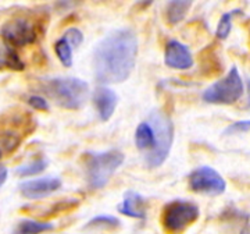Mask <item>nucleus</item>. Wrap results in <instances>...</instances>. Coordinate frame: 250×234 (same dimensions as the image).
<instances>
[{
  "instance_id": "1",
  "label": "nucleus",
  "mask_w": 250,
  "mask_h": 234,
  "mask_svg": "<svg viewBox=\"0 0 250 234\" xmlns=\"http://www.w3.org/2000/svg\"><path fill=\"white\" fill-rule=\"evenodd\" d=\"M138 56V36L129 28L110 32L93 50V72L100 84H118L128 80Z\"/></svg>"
},
{
  "instance_id": "2",
  "label": "nucleus",
  "mask_w": 250,
  "mask_h": 234,
  "mask_svg": "<svg viewBox=\"0 0 250 234\" xmlns=\"http://www.w3.org/2000/svg\"><path fill=\"white\" fill-rule=\"evenodd\" d=\"M43 91L57 106L68 110H78L86 103L89 85L83 80L74 77L52 78L43 82Z\"/></svg>"
},
{
  "instance_id": "3",
  "label": "nucleus",
  "mask_w": 250,
  "mask_h": 234,
  "mask_svg": "<svg viewBox=\"0 0 250 234\" xmlns=\"http://www.w3.org/2000/svg\"><path fill=\"white\" fill-rule=\"evenodd\" d=\"M149 123L154 130V146L145 153V163L149 169L160 167L168 158L174 142V124L168 115L154 109L149 115Z\"/></svg>"
},
{
  "instance_id": "4",
  "label": "nucleus",
  "mask_w": 250,
  "mask_h": 234,
  "mask_svg": "<svg viewBox=\"0 0 250 234\" xmlns=\"http://www.w3.org/2000/svg\"><path fill=\"white\" fill-rule=\"evenodd\" d=\"M124 153L120 149L85 153V173L89 188L106 187L117 169L124 163Z\"/></svg>"
},
{
  "instance_id": "5",
  "label": "nucleus",
  "mask_w": 250,
  "mask_h": 234,
  "mask_svg": "<svg viewBox=\"0 0 250 234\" xmlns=\"http://www.w3.org/2000/svg\"><path fill=\"white\" fill-rule=\"evenodd\" d=\"M200 216V209L195 202L175 199L168 202L161 212V225L168 234H181Z\"/></svg>"
},
{
  "instance_id": "6",
  "label": "nucleus",
  "mask_w": 250,
  "mask_h": 234,
  "mask_svg": "<svg viewBox=\"0 0 250 234\" xmlns=\"http://www.w3.org/2000/svg\"><path fill=\"white\" fill-rule=\"evenodd\" d=\"M245 94V84L238 69L233 66L227 75L211 84L203 92L202 99L210 105H233Z\"/></svg>"
},
{
  "instance_id": "7",
  "label": "nucleus",
  "mask_w": 250,
  "mask_h": 234,
  "mask_svg": "<svg viewBox=\"0 0 250 234\" xmlns=\"http://www.w3.org/2000/svg\"><path fill=\"white\" fill-rule=\"evenodd\" d=\"M189 188L193 192L217 197L225 192L227 181L218 171L210 166H200L192 171L188 177Z\"/></svg>"
},
{
  "instance_id": "8",
  "label": "nucleus",
  "mask_w": 250,
  "mask_h": 234,
  "mask_svg": "<svg viewBox=\"0 0 250 234\" xmlns=\"http://www.w3.org/2000/svg\"><path fill=\"white\" fill-rule=\"evenodd\" d=\"M1 36L7 45L21 47L35 41L36 31L34 24L25 18H13L3 25Z\"/></svg>"
},
{
  "instance_id": "9",
  "label": "nucleus",
  "mask_w": 250,
  "mask_h": 234,
  "mask_svg": "<svg viewBox=\"0 0 250 234\" xmlns=\"http://www.w3.org/2000/svg\"><path fill=\"white\" fill-rule=\"evenodd\" d=\"M62 183L59 177L46 176L41 179H32L20 184V191L27 199H42L52 195L62 188Z\"/></svg>"
},
{
  "instance_id": "10",
  "label": "nucleus",
  "mask_w": 250,
  "mask_h": 234,
  "mask_svg": "<svg viewBox=\"0 0 250 234\" xmlns=\"http://www.w3.org/2000/svg\"><path fill=\"white\" fill-rule=\"evenodd\" d=\"M164 63L170 69L175 70H189L193 67L195 60L189 47L181 44L179 41L171 39L166 45L164 50Z\"/></svg>"
},
{
  "instance_id": "11",
  "label": "nucleus",
  "mask_w": 250,
  "mask_h": 234,
  "mask_svg": "<svg viewBox=\"0 0 250 234\" xmlns=\"http://www.w3.org/2000/svg\"><path fill=\"white\" fill-rule=\"evenodd\" d=\"M117 103H118L117 94L107 87H99L93 92V105L102 121H108L111 118L116 112Z\"/></svg>"
},
{
  "instance_id": "12",
  "label": "nucleus",
  "mask_w": 250,
  "mask_h": 234,
  "mask_svg": "<svg viewBox=\"0 0 250 234\" xmlns=\"http://www.w3.org/2000/svg\"><path fill=\"white\" fill-rule=\"evenodd\" d=\"M117 211L124 215V216L132 217V219H146V201L142 195L136 191H126L124 194V198L121 201V204L117 207Z\"/></svg>"
},
{
  "instance_id": "13",
  "label": "nucleus",
  "mask_w": 250,
  "mask_h": 234,
  "mask_svg": "<svg viewBox=\"0 0 250 234\" xmlns=\"http://www.w3.org/2000/svg\"><path fill=\"white\" fill-rule=\"evenodd\" d=\"M193 0H170L166 9V20L171 25L181 23L190 9Z\"/></svg>"
},
{
  "instance_id": "14",
  "label": "nucleus",
  "mask_w": 250,
  "mask_h": 234,
  "mask_svg": "<svg viewBox=\"0 0 250 234\" xmlns=\"http://www.w3.org/2000/svg\"><path fill=\"white\" fill-rule=\"evenodd\" d=\"M135 144L139 151H145V152H149L154 146V130L149 121H143L136 127Z\"/></svg>"
},
{
  "instance_id": "15",
  "label": "nucleus",
  "mask_w": 250,
  "mask_h": 234,
  "mask_svg": "<svg viewBox=\"0 0 250 234\" xmlns=\"http://www.w3.org/2000/svg\"><path fill=\"white\" fill-rule=\"evenodd\" d=\"M24 63L21 62L20 56L16 53L13 46L4 45L0 47V70L10 69L13 71H22L24 70Z\"/></svg>"
},
{
  "instance_id": "16",
  "label": "nucleus",
  "mask_w": 250,
  "mask_h": 234,
  "mask_svg": "<svg viewBox=\"0 0 250 234\" xmlns=\"http://www.w3.org/2000/svg\"><path fill=\"white\" fill-rule=\"evenodd\" d=\"M53 223L49 222H38V220H32V219H24L20 220V223L16 227V230L13 234H42L46 232L53 230Z\"/></svg>"
},
{
  "instance_id": "17",
  "label": "nucleus",
  "mask_w": 250,
  "mask_h": 234,
  "mask_svg": "<svg viewBox=\"0 0 250 234\" xmlns=\"http://www.w3.org/2000/svg\"><path fill=\"white\" fill-rule=\"evenodd\" d=\"M46 167H47V161L39 158V159H35L32 162L17 167L16 169V174L20 176V177H31V176H36V174L45 171Z\"/></svg>"
},
{
  "instance_id": "18",
  "label": "nucleus",
  "mask_w": 250,
  "mask_h": 234,
  "mask_svg": "<svg viewBox=\"0 0 250 234\" xmlns=\"http://www.w3.org/2000/svg\"><path fill=\"white\" fill-rule=\"evenodd\" d=\"M241 10H232V11H228L223 14V17L220 18L218 21V25H217V29H215V35L218 39H227L231 31H232V20L235 17V14H239Z\"/></svg>"
},
{
  "instance_id": "19",
  "label": "nucleus",
  "mask_w": 250,
  "mask_h": 234,
  "mask_svg": "<svg viewBox=\"0 0 250 234\" xmlns=\"http://www.w3.org/2000/svg\"><path fill=\"white\" fill-rule=\"evenodd\" d=\"M120 220L116 216L111 215H98V216L92 217L89 222L86 223V229H106V230H111V229H117L120 226Z\"/></svg>"
},
{
  "instance_id": "20",
  "label": "nucleus",
  "mask_w": 250,
  "mask_h": 234,
  "mask_svg": "<svg viewBox=\"0 0 250 234\" xmlns=\"http://www.w3.org/2000/svg\"><path fill=\"white\" fill-rule=\"evenodd\" d=\"M54 52L57 54L60 63L64 67H71L72 66V46L64 39L60 38L56 44H54Z\"/></svg>"
},
{
  "instance_id": "21",
  "label": "nucleus",
  "mask_w": 250,
  "mask_h": 234,
  "mask_svg": "<svg viewBox=\"0 0 250 234\" xmlns=\"http://www.w3.org/2000/svg\"><path fill=\"white\" fill-rule=\"evenodd\" d=\"M62 38L72 46V47H78L81 46V44L83 42V34L81 32L78 28H68L65 32H64V35Z\"/></svg>"
},
{
  "instance_id": "22",
  "label": "nucleus",
  "mask_w": 250,
  "mask_h": 234,
  "mask_svg": "<svg viewBox=\"0 0 250 234\" xmlns=\"http://www.w3.org/2000/svg\"><path fill=\"white\" fill-rule=\"evenodd\" d=\"M250 130V120H241V121H235L232 124L225 128L224 134H236V133H246Z\"/></svg>"
},
{
  "instance_id": "23",
  "label": "nucleus",
  "mask_w": 250,
  "mask_h": 234,
  "mask_svg": "<svg viewBox=\"0 0 250 234\" xmlns=\"http://www.w3.org/2000/svg\"><path fill=\"white\" fill-rule=\"evenodd\" d=\"M28 105L32 106L36 110H41V112H47L49 110V102L43 98V96H39V95H32L28 98Z\"/></svg>"
},
{
  "instance_id": "24",
  "label": "nucleus",
  "mask_w": 250,
  "mask_h": 234,
  "mask_svg": "<svg viewBox=\"0 0 250 234\" xmlns=\"http://www.w3.org/2000/svg\"><path fill=\"white\" fill-rule=\"evenodd\" d=\"M7 176H9V171L6 167H0V187L6 183L7 180Z\"/></svg>"
},
{
  "instance_id": "25",
  "label": "nucleus",
  "mask_w": 250,
  "mask_h": 234,
  "mask_svg": "<svg viewBox=\"0 0 250 234\" xmlns=\"http://www.w3.org/2000/svg\"><path fill=\"white\" fill-rule=\"evenodd\" d=\"M248 108L250 109V80H248Z\"/></svg>"
},
{
  "instance_id": "26",
  "label": "nucleus",
  "mask_w": 250,
  "mask_h": 234,
  "mask_svg": "<svg viewBox=\"0 0 250 234\" xmlns=\"http://www.w3.org/2000/svg\"><path fill=\"white\" fill-rule=\"evenodd\" d=\"M241 234H250V226H249V225L245 226V227L242 229Z\"/></svg>"
},
{
  "instance_id": "27",
  "label": "nucleus",
  "mask_w": 250,
  "mask_h": 234,
  "mask_svg": "<svg viewBox=\"0 0 250 234\" xmlns=\"http://www.w3.org/2000/svg\"><path fill=\"white\" fill-rule=\"evenodd\" d=\"M0 158H1V149H0Z\"/></svg>"
}]
</instances>
